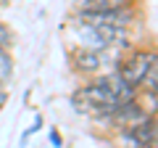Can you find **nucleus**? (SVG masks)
<instances>
[{
    "mask_svg": "<svg viewBox=\"0 0 158 148\" xmlns=\"http://www.w3.org/2000/svg\"><path fill=\"white\" fill-rule=\"evenodd\" d=\"M137 98V87L127 85L118 74H106L95 77L90 85H82L71 95V106L79 114L90 116H108L113 108L124 106V103Z\"/></svg>",
    "mask_w": 158,
    "mask_h": 148,
    "instance_id": "f257e3e1",
    "label": "nucleus"
},
{
    "mask_svg": "<svg viewBox=\"0 0 158 148\" xmlns=\"http://www.w3.org/2000/svg\"><path fill=\"white\" fill-rule=\"evenodd\" d=\"M153 66H156V50H150V53L148 50H132L127 58L118 61L116 74L127 82V85L140 87V82L145 80V74L150 72Z\"/></svg>",
    "mask_w": 158,
    "mask_h": 148,
    "instance_id": "f03ea898",
    "label": "nucleus"
},
{
    "mask_svg": "<svg viewBox=\"0 0 158 148\" xmlns=\"http://www.w3.org/2000/svg\"><path fill=\"white\" fill-rule=\"evenodd\" d=\"M106 58L108 53L106 50H98V48H82L71 56L74 61V69L79 74H85V77H100L103 66H106Z\"/></svg>",
    "mask_w": 158,
    "mask_h": 148,
    "instance_id": "7ed1b4c3",
    "label": "nucleus"
},
{
    "mask_svg": "<svg viewBox=\"0 0 158 148\" xmlns=\"http://www.w3.org/2000/svg\"><path fill=\"white\" fill-rule=\"evenodd\" d=\"M129 137L135 140L137 148H145L150 143H156V116H142L140 122L129 124Z\"/></svg>",
    "mask_w": 158,
    "mask_h": 148,
    "instance_id": "20e7f679",
    "label": "nucleus"
},
{
    "mask_svg": "<svg viewBox=\"0 0 158 148\" xmlns=\"http://www.w3.org/2000/svg\"><path fill=\"white\" fill-rule=\"evenodd\" d=\"M135 0H77V13H103V11H121L132 8Z\"/></svg>",
    "mask_w": 158,
    "mask_h": 148,
    "instance_id": "39448f33",
    "label": "nucleus"
},
{
    "mask_svg": "<svg viewBox=\"0 0 158 148\" xmlns=\"http://www.w3.org/2000/svg\"><path fill=\"white\" fill-rule=\"evenodd\" d=\"M11 74H13V58L8 56L3 48H0V85H3Z\"/></svg>",
    "mask_w": 158,
    "mask_h": 148,
    "instance_id": "423d86ee",
    "label": "nucleus"
},
{
    "mask_svg": "<svg viewBox=\"0 0 158 148\" xmlns=\"http://www.w3.org/2000/svg\"><path fill=\"white\" fill-rule=\"evenodd\" d=\"M11 42H13V32H11V27L0 21V48H8Z\"/></svg>",
    "mask_w": 158,
    "mask_h": 148,
    "instance_id": "0eeeda50",
    "label": "nucleus"
},
{
    "mask_svg": "<svg viewBox=\"0 0 158 148\" xmlns=\"http://www.w3.org/2000/svg\"><path fill=\"white\" fill-rule=\"evenodd\" d=\"M6 101H8V93H6V87L0 85V108L6 106Z\"/></svg>",
    "mask_w": 158,
    "mask_h": 148,
    "instance_id": "6e6552de",
    "label": "nucleus"
},
{
    "mask_svg": "<svg viewBox=\"0 0 158 148\" xmlns=\"http://www.w3.org/2000/svg\"><path fill=\"white\" fill-rule=\"evenodd\" d=\"M50 140H53V146H61V135L58 132H50Z\"/></svg>",
    "mask_w": 158,
    "mask_h": 148,
    "instance_id": "1a4fd4ad",
    "label": "nucleus"
}]
</instances>
